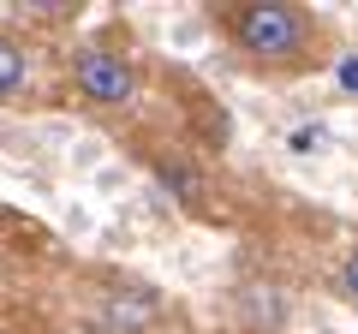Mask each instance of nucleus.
Instances as JSON below:
<instances>
[{"mask_svg": "<svg viewBox=\"0 0 358 334\" xmlns=\"http://www.w3.org/2000/svg\"><path fill=\"white\" fill-rule=\"evenodd\" d=\"M72 78H78V90H84L90 108H126L138 96V66L120 48H108V42H84L72 54Z\"/></svg>", "mask_w": 358, "mask_h": 334, "instance_id": "2", "label": "nucleus"}, {"mask_svg": "<svg viewBox=\"0 0 358 334\" xmlns=\"http://www.w3.org/2000/svg\"><path fill=\"white\" fill-rule=\"evenodd\" d=\"M24 84V48L13 36H0V96H13Z\"/></svg>", "mask_w": 358, "mask_h": 334, "instance_id": "4", "label": "nucleus"}, {"mask_svg": "<svg viewBox=\"0 0 358 334\" xmlns=\"http://www.w3.org/2000/svg\"><path fill=\"white\" fill-rule=\"evenodd\" d=\"M346 84H352V90H358V60H346Z\"/></svg>", "mask_w": 358, "mask_h": 334, "instance_id": "7", "label": "nucleus"}, {"mask_svg": "<svg viewBox=\"0 0 358 334\" xmlns=\"http://www.w3.org/2000/svg\"><path fill=\"white\" fill-rule=\"evenodd\" d=\"M155 293L150 286H126V293H114V305H108V328H120V334H138V328H150L155 322Z\"/></svg>", "mask_w": 358, "mask_h": 334, "instance_id": "3", "label": "nucleus"}, {"mask_svg": "<svg viewBox=\"0 0 358 334\" xmlns=\"http://www.w3.org/2000/svg\"><path fill=\"white\" fill-rule=\"evenodd\" d=\"M341 286H346V298H352V305H358V251H352V257L341 263Z\"/></svg>", "mask_w": 358, "mask_h": 334, "instance_id": "5", "label": "nucleus"}, {"mask_svg": "<svg viewBox=\"0 0 358 334\" xmlns=\"http://www.w3.org/2000/svg\"><path fill=\"white\" fill-rule=\"evenodd\" d=\"M293 150H299V155H310V150H322V131H293Z\"/></svg>", "mask_w": 358, "mask_h": 334, "instance_id": "6", "label": "nucleus"}, {"mask_svg": "<svg viewBox=\"0 0 358 334\" xmlns=\"http://www.w3.org/2000/svg\"><path fill=\"white\" fill-rule=\"evenodd\" d=\"M227 30L257 66H310L317 54V24L299 6H281V0H251V6H233Z\"/></svg>", "mask_w": 358, "mask_h": 334, "instance_id": "1", "label": "nucleus"}]
</instances>
